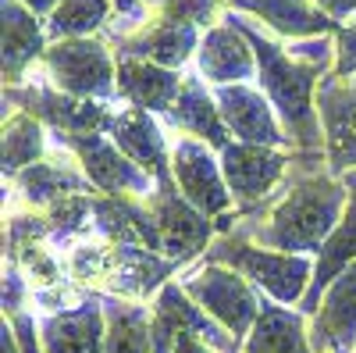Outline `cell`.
Here are the masks:
<instances>
[{
    "label": "cell",
    "instance_id": "obj_1",
    "mask_svg": "<svg viewBox=\"0 0 356 353\" xmlns=\"http://www.w3.org/2000/svg\"><path fill=\"white\" fill-rule=\"evenodd\" d=\"M349 203L346 179L328 171L324 150H296L285 182L257 211L235 214V235L285 253L317 257Z\"/></svg>",
    "mask_w": 356,
    "mask_h": 353
},
{
    "label": "cell",
    "instance_id": "obj_2",
    "mask_svg": "<svg viewBox=\"0 0 356 353\" xmlns=\"http://www.w3.org/2000/svg\"><path fill=\"white\" fill-rule=\"evenodd\" d=\"M225 22H232L239 33L250 40L257 54V86L271 100L285 136L292 139L296 150H324V132H321V114H317V86L332 75L335 68V36H317L307 43H296L285 50L271 29L260 22L225 11Z\"/></svg>",
    "mask_w": 356,
    "mask_h": 353
},
{
    "label": "cell",
    "instance_id": "obj_3",
    "mask_svg": "<svg viewBox=\"0 0 356 353\" xmlns=\"http://www.w3.org/2000/svg\"><path fill=\"white\" fill-rule=\"evenodd\" d=\"M203 260L225 264L235 268L243 279H250L267 300H275L282 307H300L310 279H314V257L307 253H285L271 246H257L235 232H225L211 243V250L203 253Z\"/></svg>",
    "mask_w": 356,
    "mask_h": 353
},
{
    "label": "cell",
    "instance_id": "obj_4",
    "mask_svg": "<svg viewBox=\"0 0 356 353\" xmlns=\"http://www.w3.org/2000/svg\"><path fill=\"white\" fill-rule=\"evenodd\" d=\"M178 282L189 292V300L200 304V311L211 314L235 343L239 346L246 343L250 329L260 317V307L267 300L250 279H243L235 268H225V264L196 260L178 275Z\"/></svg>",
    "mask_w": 356,
    "mask_h": 353
},
{
    "label": "cell",
    "instance_id": "obj_5",
    "mask_svg": "<svg viewBox=\"0 0 356 353\" xmlns=\"http://www.w3.org/2000/svg\"><path fill=\"white\" fill-rule=\"evenodd\" d=\"M43 79L68 97L79 100H118V57L111 54V43L100 36L89 40H57L40 57Z\"/></svg>",
    "mask_w": 356,
    "mask_h": 353
},
{
    "label": "cell",
    "instance_id": "obj_6",
    "mask_svg": "<svg viewBox=\"0 0 356 353\" xmlns=\"http://www.w3.org/2000/svg\"><path fill=\"white\" fill-rule=\"evenodd\" d=\"M29 111L54 132V136H89V132H107L114 125V114L122 104L107 100H79L61 90H54L47 79H29L22 86H4V111Z\"/></svg>",
    "mask_w": 356,
    "mask_h": 353
},
{
    "label": "cell",
    "instance_id": "obj_7",
    "mask_svg": "<svg viewBox=\"0 0 356 353\" xmlns=\"http://www.w3.org/2000/svg\"><path fill=\"white\" fill-rule=\"evenodd\" d=\"M168 136H171V179L178 193L200 214L214 221L235 214V200L221 171V154L193 136H178V132H168Z\"/></svg>",
    "mask_w": 356,
    "mask_h": 353
},
{
    "label": "cell",
    "instance_id": "obj_8",
    "mask_svg": "<svg viewBox=\"0 0 356 353\" xmlns=\"http://www.w3.org/2000/svg\"><path fill=\"white\" fill-rule=\"evenodd\" d=\"M50 136H54V132H50ZM54 139L79 161L82 175H86L89 186H93L100 196H139V200H146V196L157 189V182H154L132 157H125L122 146H118L107 132L54 136Z\"/></svg>",
    "mask_w": 356,
    "mask_h": 353
},
{
    "label": "cell",
    "instance_id": "obj_9",
    "mask_svg": "<svg viewBox=\"0 0 356 353\" xmlns=\"http://www.w3.org/2000/svg\"><path fill=\"white\" fill-rule=\"evenodd\" d=\"M75 193H97V189L89 186L79 161L50 136V154L4 182V214L8 211H47L57 200L75 196Z\"/></svg>",
    "mask_w": 356,
    "mask_h": 353
},
{
    "label": "cell",
    "instance_id": "obj_10",
    "mask_svg": "<svg viewBox=\"0 0 356 353\" xmlns=\"http://www.w3.org/2000/svg\"><path fill=\"white\" fill-rule=\"evenodd\" d=\"M296 150H278V146H257L232 139L221 150V171L235 200V214H250L271 196L292 168Z\"/></svg>",
    "mask_w": 356,
    "mask_h": 353
},
{
    "label": "cell",
    "instance_id": "obj_11",
    "mask_svg": "<svg viewBox=\"0 0 356 353\" xmlns=\"http://www.w3.org/2000/svg\"><path fill=\"white\" fill-rule=\"evenodd\" d=\"M161 232V253L171 257L175 264H182V272L189 264L203 260V253L211 250V243L218 240V221L200 214L193 203L178 193L175 179L157 186L150 196H146Z\"/></svg>",
    "mask_w": 356,
    "mask_h": 353
},
{
    "label": "cell",
    "instance_id": "obj_12",
    "mask_svg": "<svg viewBox=\"0 0 356 353\" xmlns=\"http://www.w3.org/2000/svg\"><path fill=\"white\" fill-rule=\"evenodd\" d=\"M178 275H182V264H175L171 257L157 250L111 243L107 268L93 292L114 297V300H132V304H154L157 292Z\"/></svg>",
    "mask_w": 356,
    "mask_h": 353
},
{
    "label": "cell",
    "instance_id": "obj_13",
    "mask_svg": "<svg viewBox=\"0 0 356 353\" xmlns=\"http://www.w3.org/2000/svg\"><path fill=\"white\" fill-rule=\"evenodd\" d=\"M200 40H203V29L196 22L168 18V15L150 11V18H146L139 29H132V33L122 36V40H114L118 43L114 57H143V61H154V65L182 72L196 57Z\"/></svg>",
    "mask_w": 356,
    "mask_h": 353
},
{
    "label": "cell",
    "instance_id": "obj_14",
    "mask_svg": "<svg viewBox=\"0 0 356 353\" xmlns=\"http://www.w3.org/2000/svg\"><path fill=\"white\" fill-rule=\"evenodd\" d=\"M211 90H214V100L221 107V118H225L232 139L257 143V146H278V150H296L260 86L235 82V86H211Z\"/></svg>",
    "mask_w": 356,
    "mask_h": 353
},
{
    "label": "cell",
    "instance_id": "obj_15",
    "mask_svg": "<svg viewBox=\"0 0 356 353\" xmlns=\"http://www.w3.org/2000/svg\"><path fill=\"white\" fill-rule=\"evenodd\" d=\"M317 114H321L328 171L342 179L346 171L356 168V75L324 79L317 86Z\"/></svg>",
    "mask_w": 356,
    "mask_h": 353
},
{
    "label": "cell",
    "instance_id": "obj_16",
    "mask_svg": "<svg viewBox=\"0 0 356 353\" xmlns=\"http://www.w3.org/2000/svg\"><path fill=\"white\" fill-rule=\"evenodd\" d=\"M111 139L122 146V154L132 157L157 186L171 182V136L157 114L122 104L114 114Z\"/></svg>",
    "mask_w": 356,
    "mask_h": 353
},
{
    "label": "cell",
    "instance_id": "obj_17",
    "mask_svg": "<svg viewBox=\"0 0 356 353\" xmlns=\"http://www.w3.org/2000/svg\"><path fill=\"white\" fill-rule=\"evenodd\" d=\"M196 75L207 86H235L257 79V54L232 22H218L203 33L196 50Z\"/></svg>",
    "mask_w": 356,
    "mask_h": 353
},
{
    "label": "cell",
    "instance_id": "obj_18",
    "mask_svg": "<svg viewBox=\"0 0 356 353\" xmlns=\"http://www.w3.org/2000/svg\"><path fill=\"white\" fill-rule=\"evenodd\" d=\"M314 353H353L356 350V260L324 289L317 314L310 317Z\"/></svg>",
    "mask_w": 356,
    "mask_h": 353
},
{
    "label": "cell",
    "instance_id": "obj_19",
    "mask_svg": "<svg viewBox=\"0 0 356 353\" xmlns=\"http://www.w3.org/2000/svg\"><path fill=\"white\" fill-rule=\"evenodd\" d=\"M104 300L100 292H86V300L57 311L40 314V339L43 353H104Z\"/></svg>",
    "mask_w": 356,
    "mask_h": 353
},
{
    "label": "cell",
    "instance_id": "obj_20",
    "mask_svg": "<svg viewBox=\"0 0 356 353\" xmlns=\"http://www.w3.org/2000/svg\"><path fill=\"white\" fill-rule=\"evenodd\" d=\"M168 132H178V136H193L207 146H214L221 154L225 146L232 143V132L221 118V107L214 100V90L207 86L200 75H186L182 82V93L171 104V111L161 118Z\"/></svg>",
    "mask_w": 356,
    "mask_h": 353
},
{
    "label": "cell",
    "instance_id": "obj_21",
    "mask_svg": "<svg viewBox=\"0 0 356 353\" xmlns=\"http://www.w3.org/2000/svg\"><path fill=\"white\" fill-rule=\"evenodd\" d=\"M0 43H4V86L29 82L25 72L50 47L47 25L22 0H0Z\"/></svg>",
    "mask_w": 356,
    "mask_h": 353
},
{
    "label": "cell",
    "instance_id": "obj_22",
    "mask_svg": "<svg viewBox=\"0 0 356 353\" xmlns=\"http://www.w3.org/2000/svg\"><path fill=\"white\" fill-rule=\"evenodd\" d=\"M182 82L186 75L175 68L143 61V57H118V100L129 107H143L164 118L182 93Z\"/></svg>",
    "mask_w": 356,
    "mask_h": 353
},
{
    "label": "cell",
    "instance_id": "obj_23",
    "mask_svg": "<svg viewBox=\"0 0 356 353\" xmlns=\"http://www.w3.org/2000/svg\"><path fill=\"white\" fill-rule=\"evenodd\" d=\"M346 186H349V203H346V211L335 225V232L328 235V243L321 246V253L314 257V279H310V289H307V297L300 304V311L307 317L317 314V304L324 297V289H328L349 264L356 260V168L342 175Z\"/></svg>",
    "mask_w": 356,
    "mask_h": 353
},
{
    "label": "cell",
    "instance_id": "obj_24",
    "mask_svg": "<svg viewBox=\"0 0 356 353\" xmlns=\"http://www.w3.org/2000/svg\"><path fill=\"white\" fill-rule=\"evenodd\" d=\"M225 4L239 15H253V22L289 40L335 36L342 29L335 18H328L317 4H307V0H225Z\"/></svg>",
    "mask_w": 356,
    "mask_h": 353
},
{
    "label": "cell",
    "instance_id": "obj_25",
    "mask_svg": "<svg viewBox=\"0 0 356 353\" xmlns=\"http://www.w3.org/2000/svg\"><path fill=\"white\" fill-rule=\"evenodd\" d=\"M97 235L118 246H146L161 253V232L150 203L139 196H100L93 200Z\"/></svg>",
    "mask_w": 356,
    "mask_h": 353
},
{
    "label": "cell",
    "instance_id": "obj_26",
    "mask_svg": "<svg viewBox=\"0 0 356 353\" xmlns=\"http://www.w3.org/2000/svg\"><path fill=\"white\" fill-rule=\"evenodd\" d=\"M243 353H314L310 317L300 307H282L275 300H264L257 325L243 343Z\"/></svg>",
    "mask_w": 356,
    "mask_h": 353
},
{
    "label": "cell",
    "instance_id": "obj_27",
    "mask_svg": "<svg viewBox=\"0 0 356 353\" xmlns=\"http://www.w3.org/2000/svg\"><path fill=\"white\" fill-rule=\"evenodd\" d=\"M50 154V129L29 111H4V132H0V175L4 182L18 171L33 168Z\"/></svg>",
    "mask_w": 356,
    "mask_h": 353
},
{
    "label": "cell",
    "instance_id": "obj_28",
    "mask_svg": "<svg viewBox=\"0 0 356 353\" xmlns=\"http://www.w3.org/2000/svg\"><path fill=\"white\" fill-rule=\"evenodd\" d=\"M104 300V353H154V311L150 304L132 300Z\"/></svg>",
    "mask_w": 356,
    "mask_h": 353
},
{
    "label": "cell",
    "instance_id": "obj_29",
    "mask_svg": "<svg viewBox=\"0 0 356 353\" xmlns=\"http://www.w3.org/2000/svg\"><path fill=\"white\" fill-rule=\"evenodd\" d=\"M114 15V0H61L54 8V15L43 22L47 25V40H89L93 33L107 29Z\"/></svg>",
    "mask_w": 356,
    "mask_h": 353
},
{
    "label": "cell",
    "instance_id": "obj_30",
    "mask_svg": "<svg viewBox=\"0 0 356 353\" xmlns=\"http://www.w3.org/2000/svg\"><path fill=\"white\" fill-rule=\"evenodd\" d=\"M93 200L97 193H75V196H65L57 200L54 207H47V225H50V243L57 250H68L89 235H97V218H93Z\"/></svg>",
    "mask_w": 356,
    "mask_h": 353
},
{
    "label": "cell",
    "instance_id": "obj_31",
    "mask_svg": "<svg viewBox=\"0 0 356 353\" xmlns=\"http://www.w3.org/2000/svg\"><path fill=\"white\" fill-rule=\"evenodd\" d=\"M150 4V11L157 15H168V18H186V22H196L203 33L211 25L221 22V4L225 0H146Z\"/></svg>",
    "mask_w": 356,
    "mask_h": 353
},
{
    "label": "cell",
    "instance_id": "obj_32",
    "mask_svg": "<svg viewBox=\"0 0 356 353\" xmlns=\"http://www.w3.org/2000/svg\"><path fill=\"white\" fill-rule=\"evenodd\" d=\"M22 311H33V285L18 264L4 260V317H15Z\"/></svg>",
    "mask_w": 356,
    "mask_h": 353
},
{
    "label": "cell",
    "instance_id": "obj_33",
    "mask_svg": "<svg viewBox=\"0 0 356 353\" xmlns=\"http://www.w3.org/2000/svg\"><path fill=\"white\" fill-rule=\"evenodd\" d=\"M335 79H353L356 75V18L335 33Z\"/></svg>",
    "mask_w": 356,
    "mask_h": 353
},
{
    "label": "cell",
    "instance_id": "obj_34",
    "mask_svg": "<svg viewBox=\"0 0 356 353\" xmlns=\"http://www.w3.org/2000/svg\"><path fill=\"white\" fill-rule=\"evenodd\" d=\"M317 8L328 15V18H335L339 25L346 18H356V0H317Z\"/></svg>",
    "mask_w": 356,
    "mask_h": 353
},
{
    "label": "cell",
    "instance_id": "obj_35",
    "mask_svg": "<svg viewBox=\"0 0 356 353\" xmlns=\"http://www.w3.org/2000/svg\"><path fill=\"white\" fill-rule=\"evenodd\" d=\"M175 353H214V350L207 346L203 339H196L193 332H182V336H178V343H175Z\"/></svg>",
    "mask_w": 356,
    "mask_h": 353
},
{
    "label": "cell",
    "instance_id": "obj_36",
    "mask_svg": "<svg viewBox=\"0 0 356 353\" xmlns=\"http://www.w3.org/2000/svg\"><path fill=\"white\" fill-rule=\"evenodd\" d=\"M0 353H22L18 336H15V329L8 325V317H4V325H0Z\"/></svg>",
    "mask_w": 356,
    "mask_h": 353
},
{
    "label": "cell",
    "instance_id": "obj_37",
    "mask_svg": "<svg viewBox=\"0 0 356 353\" xmlns=\"http://www.w3.org/2000/svg\"><path fill=\"white\" fill-rule=\"evenodd\" d=\"M22 4H25L29 11H33V15H40V18L47 22V18L54 15V8L61 4V0H22Z\"/></svg>",
    "mask_w": 356,
    "mask_h": 353
},
{
    "label": "cell",
    "instance_id": "obj_38",
    "mask_svg": "<svg viewBox=\"0 0 356 353\" xmlns=\"http://www.w3.org/2000/svg\"><path fill=\"white\" fill-rule=\"evenodd\" d=\"M114 4H118V0H114Z\"/></svg>",
    "mask_w": 356,
    "mask_h": 353
},
{
    "label": "cell",
    "instance_id": "obj_39",
    "mask_svg": "<svg viewBox=\"0 0 356 353\" xmlns=\"http://www.w3.org/2000/svg\"><path fill=\"white\" fill-rule=\"evenodd\" d=\"M353 353H356V350H353Z\"/></svg>",
    "mask_w": 356,
    "mask_h": 353
}]
</instances>
